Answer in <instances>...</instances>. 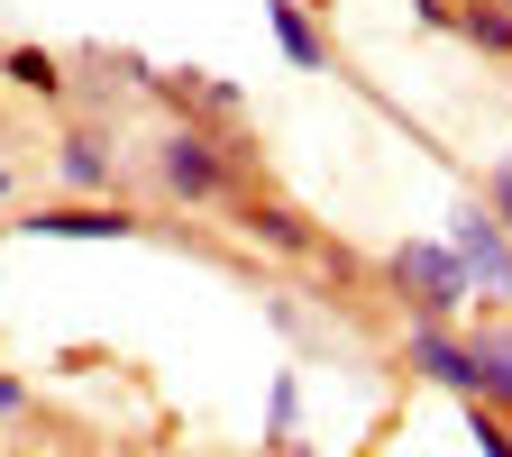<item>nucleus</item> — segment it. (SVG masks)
Listing matches in <instances>:
<instances>
[{
  "label": "nucleus",
  "instance_id": "1",
  "mask_svg": "<svg viewBox=\"0 0 512 457\" xmlns=\"http://www.w3.org/2000/svg\"><path fill=\"white\" fill-rule=\"evenodd\" d=\"M147 165L174 202H238V192H256L247 183V138H220V128H192V119L165 128Z\"/></svg>",
  "mask_w": 512,
  "mask_h": 457
},
{
  "label": "nucleus",
  "instance_id": "2",
  "mask_svg": "<svg viewBox=\"0 0 512 457\" xmlns=\"http://www.w3.org/2000/svg\"><path fill=\"white\" fill-rule=\"evenodd\" d=\"M384 275H394V293L412 302V320H458L476 302V284H467V266H458L448 238H403L394 256H384Z\"/></svg>",
  "mask_w": 512,
  "mask_h": 457
},
{
  "label": "nucleus",
  "instance_id": "3",
  "mask_svg": "<svg viewBox=\"0 0 512 457\" xmlns=\"http://www.w3.org/2000/svg\"><path fill=\"white\" fill-rule=\"evenodd\" d=\"M448 247H458V266H467L476 302H512V229H503V220H494L485 202H467V211H458Z\"/></svg>",
  "mask_w": 512,
  "mask_h": 457
},
{
  "label": "nucleus",
  "instance_id": "4",
  "mask_svg": "<svg viewBox=\"0 0 512 457\" xmlns=\"http://www.w3.org/2000/svg\"><path fill=\"white\" fill-rule=\"evenodd\" d=\"M403 366L430 375V384H448L458 403H476V339L458 330V320H412V330H403Z\"/></svg>",
  "mask_w": 512,
  "mask_h": 457
},
{
  "label": "nucleus",
  "instance_id": "5",
  "mask_svg": "<svg viewBox=\"0 0 512 457\" xmlns=\"http://www.w3.org/2000/svg\"><path fill=\"white\" fill-rule=\"evenodd\" d=\"M10 229H19V238H110V247H119V238H138L147 220L128 211V202H92V192H74V202H37V211L10 220Z\"/></svg>",
  "mask_w": 512,
  "mask_h": 457
},
{
  "label": "nucleus",
  "instance_id": "6",
  "mask_svg": "<svg viewBox=\"0 0 512 457\" xmlns=\"http://www.w3.org/2000/svg\"><path fill=\"white\" fill-rule=\"evenodd\" d=\"M55 174H64V192L119 202V138H110V128H64V138H55Z\"/></svg>",
  "mask_w": 512,
  "mask_h": 457
},
{
  "label": "nucleus",
  "instance_id": "7",
  "mask_svg": "<svg viewBox=\"0 0 512 457\" xmlns=\"http://www.w3.org/2000/svg\"><path fill=\"white\" fill-rule=\"evenodd\" d=\"M174 119H192V128H229L247 101H238V83H211V74H192V64H183V74H138Z\"/></svg>",
  "mask_w": 512,
  "mask_h": 457
},
{
  "label": "nucleus",
  "instance_id": "8",
  "mask_svg": "<svg viewBox=\"0 0 512 457\" xmlns=\"http://www.w3.org/2000/svg\"><path fill=\"white\" fill-rule=\"evenodd\" d=\"M229 211H238V229H247L256 247H275V256H320V247H330V238H320L293 202H275V192H238Z\"/></svg>",
  "mask_w": 512,
  "mask_h": 457
},
{
  "label": "nucleus",
  "instance_id": "9",
  "mask_svg": "<svg viewBox=\"0 0 512 457\" xmlns=\"http://www.w3.org/2000/svg\"><path fill=\"white\" fill-rule=\"evenodd\" d=\"M266 28H275V46H284L293 74H330V37H320L311 0H266Z\"/></svg>",
  "mask_w": 512,
  "mask_h": 457
},
{
  "label": "nucleus",
  "instance_id": "10",
  "mask_svg": "<svg viewBox=\"0 0 512 457\" xmlns=\"http://www.w3.org/2000/svg\"><path fill=\"white\" fill-rule=\"evenodd\" d=\"M0 83L28 92V101H64V92H74V83H64V64H55L46 46H0Z\"/></svg>",
  "mask_w": 512,
  "mask_h": 457
},
{
  "label": "nucleus",
  "instance_id": "11",
  "mask_svg": "<svg viewBox=\"0 0 512 457\" xmlns=\"http://www.w3.org/2000/svg\"><path fill=\"white\" fill-rule=\"evenodd\" d=\"M458 37L476 55H512V10H503V0H467V10H458Z\"/></svg>",
  "mask_w": 512,
  "mask_h": 457
},
{
  "label": "nucleus",
  "instance_id": "12",
  "mask_svg": "<svg viewBox=\"0 0 512 457\" xmlns=\"http://www.w3.org/2000/svg\"><path fill=\"white\" fill-rule=\"evenodd\" d=\"M293 421H302V384H293V375H275V412H266V448H275V457H293V448H302V439H293Z\"/></svg>",
  "mask_w": 512,
  "mask_h": 457
},
{
  "label": "nucleus",
  "instance_id": "13",
  "mask_svg": "<svg viewBox=\"0 0 512 457\" xmlns=\"http://www.w3.org/2000/svg\"><path fill=\"white\" fill-rule=\"evenodd\" d=\"M467 421H476V448H485V457H512V421H503V412L467 403Z\"/></svg>",
  "mask_w": 512,
  "mask_h": 457
},
{
  "label": "nucleus",
  "instance_id": "14",
  "mask_svg": "<svg viewBox=\"0 0 512 457\" xmlns=\"http://www.w3.org/2000/svg\"><path fill=\"white\" fill-rule=\"evenodd\" d=\"M485 211H494V220H503V229H512V156H503V165H494V174H485Z\"/></svg>",
  "mask_w": 512,
  "mask_h": 457
},
{
  "label": "nucleus",
  "instance_id": "15",
  "mask_svg": "<svg viewBox=\"0 0 512 457\" xmlns=\"http://www.w3.org/2000/svg\"><path fill=\"white\" fill-rule=\"evenodd\" d=\"M458 10H467V0H412V19L439 28V37H458Z\"/></svg>",
  "mask_w": 512,
  "mask_h": 457
},
{
  "label": "nucleus",
  "instance_id": "16",
  "mask_svg": "<svg viewBox=\"0 0 512 457\" xmlns=\"http://www.w3.org/2000/svg\"><path fill=\"white\" fill-rule=\"evenodd\" d=\"M28 412V375H10V366H0V430H10Z\"/></svg>",
  "mask_w": 512,
  "mask_h": 457
},
{
  "label": "nucleus",
  "instance_id": "17",
  "mask_svg": "<svg viewBox=\"0 0 512 457\" xmlns=\"http://www.w3.org/2000/svg\"><path fill=\"white\" fill-rule=\"evenodd\" d=\"M0 202H10V174H0Z\"/></svg>",
  "mask_w": 512,
  "mask_h": 457
},
{
  "label": "nucleus",
  "instance_id": "18",
  "mask_svg": "<svg viewBox=\"0 0 512 457\" xmlns=\"http://www.w3.org/2000/svg\"><path fill=\"white\" fill-rule=\"evenodd\" d=\"M503 10H512V0H503Z\"/></svg>",
  "mask_w": 512,
  "mask_h": 457
}]
</instances>
